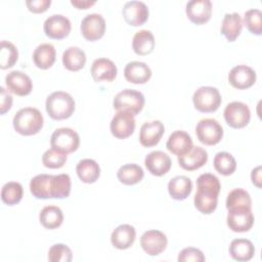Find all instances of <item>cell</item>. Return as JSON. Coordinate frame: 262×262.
I'll return each mask as SVG.
<instances>
[{
    "mask_svg": "<svg viewBox=\"0 0 262 262\" xmlns=\"http://www.w3.org/2000/svg\"><path fill=\"white\" fill-rule=\"evenodd\" d=\"M5 84L10 92L18 96H26L30 94L33 89L31 78L20 71H12L8 73L5 77Z\"/></svg>",
    "mask_w": 262,
    "mask_h": 262,
    "instance_id": "17",
    "label": "cell"
},
{
    "mask_svg": "<svg viewBox=\"0 0 262 262\" xmlns=\"http://www.w3.org/2000/svg\"><path fill=\"white\" fill-rule=\"evenodd\" d=\"M252 200L248 191L243 188L232 189L226 198L227 210L234 208H251Z\"/></svg>",
    "mask_w": 262,
    "mask_h": 262,
    "instance_id": "37",
    "label": "cell"
},
{
    "mask_svg": "<svg viewBox=\"0 0 262 262\" xmlns=\"http://www.w3.org/2000/svg\"><path fill=\"white\" fill-rule=\"evenodd\" d=\"M86 63L85 52L76 46L67 48L62 53V64L63 67L72 72L80 71Z\"/></svg>",
    "mask_w": 262,
    "mask_h": 262,
    "instance_id": "30",
    "label": "cell"
},
{
    "mask_svg": "<svg viewBox=\"0 0 262 262\" xmlns=\"http://www.w3.org/2000/svg\"><path fill=\"white\" fill-rule=\"evenodd\" d=\"M91 76L96 82L106 81L112 82L115 80L118 70L115 62L108 58L100 57L95 59L91 66Z\"/></svg>",
    "mask_w": 262,
    "mask_h": 262,
    "instance_id": "21",
    "label": "cell"
},
{
    "mask_svg": "<svg viewBox=\"0 0 262 262\" xmlns=\"http://www.w3.org/2000/svg\"><path fill=\"white\" fill-rule=\"evenodd\" d=\"M56 51L52 44L43 43L40 44L33 53V60L37 68L41 70H47L52 67L55 61Z\"/></svg>",
    "mask_w": 262,
    "mask_h": 262,
    "instance_id": "27",
    "label": "cell"
},
{
    "mask_svg": "<svg viewBox=\"0 0 262 262\" xmlns=\"http://www.w3.org/2000/svg\"><path fill=\"white\" fill-rule=\"evenodd\" d=\"M206 260L203 252L196 248L188 247L180 251L178 255V261L179 262H189V261H194V262H204Z\"/></svg>",
    "mask_w": 262,
    "mask_h": 262,
    "instance_id": "43",
    "label": "cell"
},
{
    "mask_svg": "<svg viewBox=\"0 0 262 262\" xmlns=\"http://www.w3.org/2000/svg\"><path fill=\"white\" fill-rule=\"evenodd\" d=\"M168 244L167 236L160 230H147L140 237V246L149 256L160 255L166 249Z\"/></svg>",
    "mask_w": 262,
    "mask_h": 262,
    "instance_id": "13",
    "label": "cell"
},
{
    "mask_svg": "<svg viewBox=\"0 0 262 262\" xmlns=\"http://www.w3.org/2000/svg\"><path fill=\"white\" fill-rule=\"evenodd\" d=\"M257 79L256 72L246 64L233 67L228 74L229 84L236 89H247L252 87Z\"/></svg>",
    "mask_w": 262,
    "mask_h": 262,
    "instance_id": "14",
    "label": "cell"
},
{
    "mask_svg": "<svg viewBox=\"0 0 262 262\" xmlns=\"http://www.w3.org/2000/svg\"><path fill=\"white\" fill-rule=\"evenodd\" d=\"M156 41L152 33L148 30L136 32L132 40V48L138 55H147L155 49Z\"/></svg>",
    "mask_w": 262,
    "mask_h": 262,
    "instance_id": "28",
    "label": "cell"
},
{
    "mask_svg": "<svg viewBox=\"0 0 262 262\" xmlns=\"http://www.w3.org/2000/svg\"><path fill=\"white\" fill-rule=\"evenodd\" d=\"M24 189L19 182L9 181L5 183L1 189V200L8 206L16 205L23 198Z\"/></svg>",
    "mask_w": 262,
    "mask_h": 262,
    "instance_id": "36",
    "label": "cell"
},
{
    "mask_svg": "<svg viewBox=\"0 0 262 262\" xmlns=\"http://www.w3.org/2000/svg\"><path fill=\"white\" fill-rule=\"evenodd\" d=\"M80 137L76 131L71 128H58L54 130L50 137V145L52 148L70 154L78 149Z\"/></svg>",
    "mask_w": 262,
    "mask_h": 262,
    "instance_id": "6",
    "label": "cell"
},
{
    "mask_svg": "<svg viewBox=\"0 0 262 262\" xmlns=\"http://www.w3.org/2000/svg\"><path fill=\"white\" fill-rule=\"evenodd\" d=\"M71 4L77 7L78 9H87L95 4V1L89 0H71Z\"/></svg>",
    "mask_w": 262,
    "mask_h": 262,
    "instance_id": "47",
    "label": "cell"
},
{
    "mask_svg": "<svg viewBox=\"0 0 262 262\" xmlns=\"http://www.w3.org/2000/svg\"><path fill=\"white\" fill-rule=\"evenodd\" d=\"M73 259L72 250L63 244H55L48 251L50 262H71Z\"/></svg>",
    "mask_w": 262,
    "mask_h": 262,
    "instance_id": "42",
    "label": "cell"
},
{
    "mask_svg": "<svg viewBox=\"0 0 262 262\" xmlns=\"http://www.w3.org/2000/svg\"><path fill=\"white\" fill-rule=\"evenodd\" d=\"M110 129L116 138L125 139L131 136L135 129L134 116L127 112H118L111 121Z\"/></svg>",
    "mask_w": 262,
    "mask_h": 262,
    "instance_id": "12",
    "label": "cell"
},
{
    "mask_svg": "<svg viewBox=\"0 0 262 262\" xmlns=\"http://www.w3.org/2000/svg\"><path fill=\"white\" fill-rule=\"evenodd\" d=\"M196 187L198 190L219 194L221 185L219 179L215 175L211 173H204L198 177Z\"/></svg>",
    "mask_w": 262,
    "mask_h": 262,
    "instance_id": "40",
    "label": "cell"
},
{
    "mask_svg": "<svg viewBox=\"0 0 262 262\" xmlns=\"http://www.w3.org/2000/svg\"><path fill=\"white\" fill-rule=\"evenodd\" d=\"M227 225L234 232H246L254 224V214L251 208H234L228 210Z\"/></svg>",
    "mask_w": 262,
    "mask_h": 262,
    "instance_id": "9",
    "label": "cell"
},
{
    "mask_svg": "<svg viewBox=\"0 0 262 262\" xmlns=\"http://www.w3.org/2000/svg\"><path fill=\"white\" fill-rule=\"evenodd\" d=\"M208 161V152L201 146H192L186 154L178 156L179 166L186 171L203 167Z\"/></svg>",
    "mask_w": 262,
    "mask_h": 262,
    "instance_id": "20",
    "label": "cell"
},
{
    "mask_svg": "<svg viewBox=\"0 0 262 262\" xmlns=\"http://www.w3.org/2000/svg\"><path fill=\"white\" fill-rule=\"evenodd\" d=\"M224 119L228 126L235 129L246 127L251 119L249 106L241 101H232L224 108Z\"/></svg>",
    "mask_w": 262,
    "mask_h": 262,
    "instance_id": "8",
    "label": "cell"
},
{
    "mask_svg": "<svg viewBox=\"0 0 262 262\" xmlns=\"http://www.w3.org/2000/svg\"><path fill=\"white\" fill-rule=\"evenodd\" d=\"M26 5L30 11L34 13H41L49 8L51 0H27Z\"/></svg>",
    "mask_w": 262,
    "mask_h": 262,
    "instance_id": "44",
    "label": "cell"
},
{
    "mask_svg": "<svg viewBox=\"0 0 262 262\" xmlns=\"http://www.w3.org/2000/svg\"><path fill=\"white\" fill-rule=\"evenodd\" d=\"M43 116L39 110L35 107L20 108L13 117L14 130L25 136L37 134L43 127Z\"/></svg>",
    "mask_w": 262,
    "mask_h": 262,
    "instance_id": "2",
    "label": "cell"
},
{
    "mask_svg": "<svg viewBox=\"0 0 262 262\" xmlns=\"http://www.w3.org/2000/svg\"><path fill=\"white\" fill-rule=\"evenodd\" d=\"M244 24L247 29L255 35L262 34V12L260 9L252 8L245 12Z\"/></svg>",
    "mask_w": 262,
    "mask_h": 262,
    "instance_id": "39",
    "label": "cell"
},
{
    "mask_svg": "<svg viewBox=\"0 0 262 262\" xmlns=\"http://www.w3.org/2000/svg\"><path fill=\"white\" fill-rule=\"evenodd\" d=\"M185 12L191 23L203 25L211 17L212 3L210 0H190L186 3Z\"/></svg>",
    "mask_w": 262,
    "mask_h": 262,
    "instance_id": "16",
    "label": "cell"
},
{
    "mask_svg": "<svg viewBox=\"0 0 262 262\" xmlns=\"http://www.w3.org/2000/svg\"><path fill=\"white\" fill-rule=\"evenodd\" d=\"M192 146V139L190 135L183 130L174 131L169 136L166 143L167 149L176 156L186 154Z\"/></svg>",
    "mask_w": 262,
    "mask_h": 262,
    "instance_id": "24",
    "label": "cell"
},
{
    "mask_svg": "<svg viewBox=\"0 0 262 262\" xmlns=\"http://www.w3.org/2000/svg\"><path fill=\"white\" fill-rule=\"evenodd\" d=\"M76 172L84 183H93L100 176L99 165L92 159H83L76 166Z\"/></svg>",
    "mask_w": 262,
    "mask_h": 262,
    "instance_id": "31",
    "label": "cell"
},
{
    "mask_svg": "<svg viewBox=\"0 0 262 262\" xmlns=\"http://www.w3.org/2000/svg\"><path fill=\"white\" fill-rule=\"evenodd\" d=\"M192 190V182L190 178L179 175L173 177L168 183V191L172 199L177 201L185 200Z\"/></svg>",
    "mask_w": 262,
    "mask_h": 262,
    "instance_id": "26",
    "label": "cell"
},
{
    "mask_svg": "<svg viewBox=\"0 0 262 262\" xmlns=\"http://www.w3.org/2000/svg\"><path fill=\"white\" fill-rule=\"evenodd\" d=\"M18 58V51L17 48L8 41H1V52H0V59L2 70L11 68L14 66Z\"/></svg>",
    "mask_w": 262,
    "mask_h": 262,
    "instance_id": "38",
    "label": "cell"
},
{
    "mask_svg": "<svg viewBox=\"0 0 262 262\" xmlns=\"http://www.w3.org/2000/svg\"><path fill=\"white\" fill-rule=\"evenodd\" d=\"M45 107L51 119L64 120L73 115L75 111V100L64 91H55L47 96Z\"/></svg>",
    "mask_w": 262,
    "mask_h": 262,
    "instance_id": "3",
    "label": "cell"
},
{
    "mask_svg": "<svg viewBox=\"0 0 262 262\" xmlns=\"http://www.w3.org/2000/svg\"><path fill=\"white\" fill-rule=\"evenodd\" d=\"M124 19L130 26H142L148 18V7L141 1H128L124 4L122 10Z\"/></svg>",
    "mask_w": 262,
    "mask_h": 262,
    "instance_id": "15",
    "label": "cell"
},
{
    "mask_svg": "<svg viewBox=\"0 0 262 262\" xmlns=\"http://www.w3.org/2000/svg\"><path fill=\"white\" fill-rule=\"evenodd\" d=\"M30 191L36 199H64L71 192V178L68 174H39L31 179Z\"/></svg>",
    "mask_w": 262,
    "mask_h": 262,
    "instance_id": "1",
    "label": "cell"
},
{
    "mask_svg": "<svg viewBox=\"0 0 262 262\" xmlns=\"http://www.w3.org/2000/svg\"><path fill=\"white\" fill-rule=\"evenodd\" d=\"M144 101V96L140 91L124 89L115 96L113 106L118 112H127L135 116L142 111Z\"/></svg>",
    "mask_w": 262,
    "mask_h": 262,
    "instance_id": "4",
    "label": "cell"
},
{
    "mask_svg": "<svg viewBox=\"0 0 262 262\" xmlns=\"http://www.w3.org/2000/svg\"><path fill=\"white\" fill-rule=\"evenodd\" d=\"M194 207L203 214H211L217 208L218 194L196 190L193 199Z\"/></svg>",
    "mask_w": 262,
    "mask_h": 262,
    "instance_id": "34",
    "label": "cell"
},
{
    "mask_svg": "<svg viewBox=\"0 0 262 262\" xmlns=\"http://www.w3.org/2000/svg\"><path fill=\"white\" fill-rule=\"evenodd\" d=\"M125 79L133 84H144L151 77L150 68L142 61H130L124 69Z\"/></svg>",
    "mask_w": 262,
    "mask_h": 262,
    "instance_id": "22",
    "label": "cell"
},
{
    "mask_svg": "<svg viewBox=\"0 0 262 262\" xmlns=\"http://www.w3.org/2000/svg\"><path fill=\"white\" fill-rule=\"evenodd\" d=\"M40 223L48 229H55L62 224L63 214L57 206H46L39 214Z\"/></svg>",
    "mask_w": 262,
    "mask_h": 262,
    "instance_id": "32",
    "label": "cell"
},
{
    "mask_svg": "<svg viewBox=\"0 0 262 262\" xmlns=\"http://www.w3.org/2000/svg\"><path fill=\"white\" fill-rule=\"evenodd\" d=\"M105 32V20L101 14H87L81 21V33L88 41L100 39Z\"/></svg>",
    "mask_w": 262,
    "mask_h": 262,
    "instance_id": "11",
    "label": "cell"
},
{
    "mask_svg": "<svg viewBox=\"0 0 262 262\" xmlns=\"http://www.w3.org/2000/svg\"><path fill=\"white\" fill-rule=\"evenodd\" d=\"M0 114L4 115L11 108L12 105V96L7 92L3 87H0Z\"/></svg>",
    "mask_w": 262,
    "mask_h": 262,
    "instance_id": "45",
    "label": "cell"
},
{
    "mask_svg": "<svg viewBox=\"0 0 262 262\" xmlns=\"http://www.w3.org/2000/svg\"><path fill=\"white\" fill-rule=\"evenodd\" d=\"M136 237V230L130 224H121L114 229L111 235L112 245L119 250L130 248Z\"/></svg>",
    "mask_w": 262,
    "mask_h": 262,
    "instance_id": "23",
    "label": "cell"
},
{
    "mask_svg": "<svg viewBox=\"0 0 262 262\" xmlns=\"http://www.w3.org/2000/svg\"><path fill=\"white\" fill-rule=\"evenodd\" d=\"M229 254L236 261H249L255 254V247L250 239L235 238L229 245Z\"/></svg>",
    "mask_w": 262,
    "mask_h": 262,
    "instance_id": "25",
    "label": "cell"
},
{
    "mask_svg": "<svg viewBox=\"0 0 262 262\" xmlns=\"http://www.w3.org/2000/svg\"><path fill=\"white\" fill-rule=\"evenodd\" d=\"M214 168L221 175H231L236 169V162L233 156L227 151L217 152L214 158Z\"/></svg>",
    "mask_w": 262,
    "mask_h": 262,
    "instance_id": "35",
    "label": "cell"
},
{
    "mask_svg": "<svg viewBox=\"0 0 262 262\" xmlns=\"http://www.w3.org/2000/svg\"><path fill=\"white\" fill-rule=\"evenodd\" d=\"M192 102L198 111L202 113H212L219 108L221 104V95L217 88L203 86L194 91Z\"/></svg>",
    "mask_w": 262,
    "mask_h": 262,
    "instance_id": "5",
    "label": "cell"
},
{
    "mask_svg": "<svg viewBox=\"0 0 262 262\" xmlns=\"http://www.w3.org/2000/svg\"><path fill=\"white\" fill-rule=\"evenodd\" d=\"M144 165L148 172L155 176L165 175L171 168L170 157L162 150H154L144 159Z\"/></svg>",
    "mask_w": 262,
    "mask_h": 262,
    "instance_id": "19",
    "label": "cell"
},
{
    "mask_svg": "<svg viewBox=\"0 0 262 262\" xmlns=\"http://www.w3.org/2000/svg\"><path fill=\"white\" fill-rule=\"evenodd\" d=\"M243 29V21L237 12L226 13L221 25V34L229 41H234L241 34Z\"/></svg>",
    "mask_w": 262,
    "mask_h": 262,
    "instance_id": "29",
    "label": "cell"
},
{
    "mask_svg": "<svg viewBox=\"0 0 262 262\" xmlns=\"http://www.w3.org/2000/svg\"><path fill=\"white\" fill-rule=\"evenodd\" d=\"M165 132L164 124L161 121H151L142 124L139 132V141L145 147L157 145Z\"/></svg>",
    "mask_w": 262,
    "mask_h": 262,
    "instance_id": "18",
    "label": "cell"
},
{
    "mask_svg": "<svg viewBox=\"0 0 262 262\" xmlns=\"http://www.w3.org/2000/svg\"><path fill=\"white\" fill-rule=\"evenodd\" d=\"M198 139L206 145H215L223 137V128L215 119L201 120L195 127Z\"/></svg>",
    "mask_w": 262,
    "mask_h": 262,
    "instance_id": "7",
    "label": "cell"
},
{
    "mask_svg": "<svg viewBox=\"0 0 262 262\" xmlns=\"http://www.w3.org/2000/svg\"><path fill=\"white\" fill-rule=\"evenodd\" d=\"M261 169H262L261 166H257L252 170V173H251L252 183L258 188H261Z\"/></svg>",
    "mask_w": 262,
    "mask_h": 262,
    "instance_id": "46",
    "label": "cell"
},
{
    "mask_svg": "<svg viewBox=\"0 0 262 262\" xmlns=\"http://www.w3.org/2000/svg\"><path fill=\"white\" fill-rule=\"evenodd\" d=\"M72 29L70 19L62 14H52L47 17L43 25L44 33L47 37L60 40L69 36Z\"/></svg>",
    "mask_w": 262,
    "mask_h": 262,
    "instance_id": "10",
    "label": "cell"
},
{
    "mask_svg": "<svg viewBox=\"0 0 262 262\" xmlns=\"http://www.w3.org/2000/svg\"><path fill=\"white\" fill-rule=\"evenodd\" d=\"M144 172L142 168L136 164H126L119 168L117 177L121 183L126 185H134L142 180Z\"/></svg>",
    "mask_w": 262,
    "mask_h": 262,
    "instance_id": "33",
    "label": "cell"
},
{
    "mask_svg": "<svg viewBox=\"0 0 262 262\" xmlns=\"http://www.w3.org/2000/svg\"><path fill=\"white\" fill-rule=\"evenodd\" d=\"M67 162V154L54 148L47 149L42 156V163L46 168L58 169Z\"/></svg>",
    "mask_w": 262,
    "mask_h": 262,
    "instance_id": "41",
    "label": "cell"
}]
</instances>
